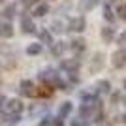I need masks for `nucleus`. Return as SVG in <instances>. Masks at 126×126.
<instances>
[{"mask_svg": "<svg viewBox=\"0 0 126 126\" xmlns=\"http://www.w3.org/2000/svg\"><path fill=\"white\" fill-rule=\"evenodd\" d=\"M53 126H62V119H60V117H58L57 121H53Z\"/></svg>", "mask_w": 126, "mask_h": 126, "instance_id": "obj_22", "label": "nucleus"}, {"mask_svg": "<svg viewBox=\"0 0 126 126\" xmlns=\"http://www.w3.org/2000/svg\"><path fill=\"white\" fill-rule=\"evenodd\" d=\"M62 68L64 70H68L70 74H75V72H77L79 70V60H66V62H62Z\"/></svg>", "mask_w": 126, "mask_h": 126, "instance_id": "obj_9", "label": "nucleus"}, {"mask_svg": "<svg viewBox=\"0 0 126 126\" xmlns=\"http://www.w3.org/2000/svg\"><path fill=\"white\" fill-rule=\"evenodd\" d=\"M117 13H119V17H121V19H126V4H121V6H119Z\"/></svg>", "mask_w": 126, "mask_h": 126, "instance_id": "obj_19", "label": "nucleus"}, {"mask_svg": "<svg viewBox=\"0 0 126 126\" xmlns=\"http://www.w3.org/2000/svg\"><path fill=\"white\" fill-rule=\"evenodd\" d=\"M121 119H122V122H124V124H126V115H122Z\"/></svg>", "mask_w": 126, "mask_h": 126, "instance_id": "obj_24", "label": "nucleus"}, {"mask_svg": "<svg viewBox=\"0 0 126 126\" xmlns=\"http://www.w3.org/2000/svg\"><path fill=\"white\" fill-rule=\"evenodd\" d=\"M98 4V0H81L79 2V11H90Z\"/></svg>", "mask_w": 126, "mask_h": 126, "instance_id": "obj_8", "label": "nucleus"}, {"mask_svg": "<svg viewBox=\"0 0 126 126\" xmlns=\"http://www.w3.org/2000/svg\"><path fill=\"white\" fill-rule=\"evenodd\" d=\"M21 26H23V32H25V34H32V32H34V28H36L34 21H32L28 15H23V19H21Z\"/></svg>", "mask_w": 126, "mask_h": 126, "instance_id": "obj_4", "label": "nucleus"}, {"mask_svg": "<svg viewBox=\"0 0 126 126\" xmlns=\"http://www.w3.org/2000/svg\"><path fill=\"white\" fill-rule=\"evenodd\" d=\"M113 66L115 68H124L126 66V49H119L113 55Z\"/></svg>", "mask_w": 126, "mask_h": 126, "instance_id": "obj_1", "label": "nucleus"}, {"mask_svg": "<svg viewBox=\"0 0 126 126\" xmlns=\"http://www.w3.org/2000/svg\"><path fill=\"white\" fill-rule=\"evenodd\" d=\"M40 42L42 43H53V36L49 30H40Z\"/></svg>", "mask_w": 126, "mask_h": 126, "instance_id": "obj_12", "label": "nucleus"}, {"mask_svg": "<svg viewBox=\"0 0 126 126\" xmlns=\"http://www.w3.org/2000/svg\"><path fill=\"white\" fill-rule=\"evenodd\" d=\"M119 43H121V45H126V32H122L121 36H119Z\"/></svg>", "mask_w": 126, "mask_h": 126, "instance_id": "obj_20", "label": "nucleus"}, {"mask_svg": "<svg viewBox=\"0 0 126 126\" xmlns=\"http://www.w3.org/2000/svg\"><path fill=\"white\" fill-rule=\"evenodd\" d=\"M104 17H105V21H115V13H113V10H111L109 6L104 8Z\"/></svg>", "mask_w": 126, "mask_h": 126, "instance_id": "obj_16", "label": "nucleus"}, {"mask_svg": "<svg viewBox=\"0 0 126 126\" xmlns=\"http://www.w3.org/2000/svg\"><path fill=\"white\" fill-rule=\"evenodd\" d=\"M124 89H126V79H124Z\"/></svg>", "mask_w": 126, "mask_h": 126, "instance_id": "obj_25", "label": "nucleus"}, {"mask_svg": "<svg viewBox=\"0 0 126 126\" xmlns=\"http://www.w3.org/2000/svg\"><path fill=\"white\" fill-rule=\"evenodd\" d=\"M98 68H102V55H96L92 60V72H96Z\"/></svg>", "mask_w": 126, "mask_h": 126, "instance_id": "obj_18", "label": "nucleus"}, {"mask_svg": "<svg viewBox=\"0 0 126 126\" xmlns=\"http://www.w3.org/2000/svg\"><path fill=\"white\" fill-rule=\"evenodd\" d=\"M0 36L2 38H11L13 36V28L10 23H0Z\"/></svg>", "mask_w": 126, "mask_h": 126, "instance_id": "obj_7", "label": "nucleus"}, {"mask_svg": "<svg viewBox=\"0 0 126 126\" xmlns=\"http://www.w3.org/2000/svg\"><path fill=\"white\" fill-rule=\"evenodd\" d=\"M40 51H42V45H40V43H32V45L26 47V53H28V55H40Z\"/></svg>", "mask_w": 126, "mask_h": 126, "instance_id": "obj_14", "label": "nucleus"}, {"mask_svg": "<svg viewBox=\"0 0 126 126\" xmlns=\"http://www.w3.org/2000/svg\"><path fill=\"white\" fill-rule=\"evenodd\" d=\"M124 105H126V98H124Z\"/></svg>", "mask_w": 126, "mask_h": 126, "instance_id": "obj_26", "label": "nucleus"}, {"mask_svg": "<svg viewBox=\"0 0 126 126\" xmlns=\"http://www.w3.org/2000/svg\"><path fill=\"white\" fill-rule=\"evenodd\" d=\"M85 47H87V45H85V40H81V38H75L74 42H70V49H72L74 53H77V55L83 53Z\"/></svg>", "mask_w": 126, "mask_h": 126, "instance_id": "obj_6", "label": "nucleus"}, {"mask_svg": "<svg viewBox=\"0 0 126 126\" xmlns=\"http://www.w3.org/2000/svg\"><path fill=\"white\" fill-rule=\"evenodd\" d=\"M13 15H15V6H6V10H4V17H6V19H11Z\"/></svg>", "mask_w": 126, "mask_h": 126, "instance_id": "obj_17", "label": "nucleus"}, {"mask_svg": "<svg viewBox=\"0 0 126 126\" xmlns=\"http://www.w3.org/2000/svg\"><path fill=\"white\" fill-rule=\"evenodd\" d=\"M102 40L105 43H111L115 40V28H111V26H104L102 28Z\"/></svg>", "mask_w": 126, "mask_h": 126, "instance_id": "obj_5", "label": "nucleus"}, {"mask_svg": "<svg viewBox=\"0 0 126 126\" xmlns=\"http://www.w3.org/2000/svg\"><path fill=\"white\" fill-rule=\"evenodd\" d=\"M85 26H87L85 19H83V17H77V19H72V21H70L68 28H70V30H74V32H83Z\"/></svg>", "mask_w": 126, "mask_h": 126, "instance_id": "obj_2", "label": "nucleus"}, {"mask_svg": "<svg viewBox=\"0 0 126 126\" xmlns=\"http://www.w3.org/2000/svg\"><path fill=\"white\" fill-rule=\"evenodd\" d=\"M70 111H72V104H70V102H64V104L60 105V111H58V115H60V119H64V117L68 115Z\"/></svg>", "mask_w": 126, "mask_h": 126, "instance_id": "obj_13", "label": "nucleus"}, {"mask_svg": "<svg viewBox=\"0 0 126 126\" xmlns=\"http://www.w3.org/2000/svg\"><path fill=\"white\" fill-rule=\"evenodd\" d=\"M109 81H100V83H98V92H100V94H107V92H109Z\"/></svg>", "mask_w": 126, "mask_h": 126, "instance_id": "obj_15", "label": "nucleus"}, {"mask_svg": "<svg viewBox=\"0 0 126 126\" xmlns=\"http://www.w3.org/2000/svg\"><path fill=\"white\" fill-rule=\"evenodd\" d=\"M40 0H25V6L26 8H30V6H34V4H38Z\"/></svg>", "mask_w": 126, "mask_h": 126, "instance_id": "obj_21", "label": "nucleus"}, {"mask_svg": "<svg viewBox=\"0 0 126 126\" xmlns=\"http://www.w3.org/2000/svg\"><path fill=\"white\" fill-rule=\"evenodd\" d=\"M19 92H21L23 96H28V98L34 96V94H36V90H34V83H32V81H23Z\"/></svg>", "mask_w": 126, "mask_h": 126, "instance_id": "obj_3", "label": "nucleus"}, {"mask_svg": "<svg viewBox=\"0 0 126 126\" xmlns=\"http://www.w3.org/2000/svg\"><path fill=\"white\" fill-rule=\"evenodd\" d=\"M4 104H6V98H4V96H0V107H2Z\"/></svg>", "mask_w": 126, "mask_h": 126, "instance_id": "obj_23", "label": "nucleus"}, {"mask_svg": "<svg viewBox=\"0 0 126 126\" xmlns=\"http://www.w3.org/2000/svg\"><path fill=\"white\" fill-rule=\"evenodd\" d=\"M47 11H49V6L47 4H38L36 10H34V17H43Z\"/></svg>", "mask_w": 126, "mask_h": 126, "instance_id": "obj_11", "label": "nucleus"}, {"mask_svg": "<svg viewBox=\"0 0 126 126\" xmlns=\"http://www.w3.org/2000/svg\"><path fill=\"white\" fill-rule=\"evenodd\" d=\"M64 49H66V45H64L62 42H58V43H51V53L55 55V57H60L64 53Z\"/></svg>", "mask_w": 126, "mask_h": 126, "instance_id": "obj_10", "label": "nucleus"}]
</instances>
